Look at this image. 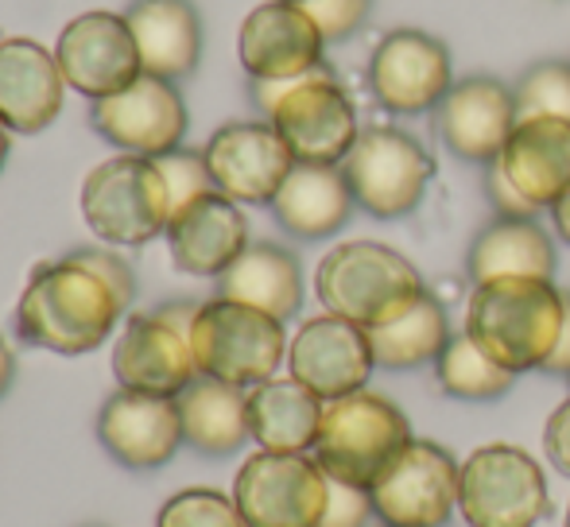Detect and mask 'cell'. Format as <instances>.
Here are the masks:
<instances>
[{"instance_id":"8d00e7d4","label":"cell","mask_w":570,"mask_h":527,"mask_svg":"<svg viewBox=\"0 0 570 527\" xmlns=\"http://www.w3.org/2000/svg\"><path fill=\"white\" fill-rule=\"evenodd\" d=\"M75 252L86 264H90V268L98 271V276L106 279L109 287H114V291L128 302V307H132V299H136V271H132V264L120 257L117 249H109V245H94V249H75Z\"/></svg>"},{"instance_id":"603a6c76","label":"cell","mask_w":570,"mask_h":527,"mask_svg":"<svg viewBox=\"0 0 570 527\" xmlns=\"http://www.w3.org/2000/svg\"><path fill=\"white\" fill-rule=\"evenodd\" d=\"M144 74L183 82L203 62V16L190 0H132L125 8Z\"/></svg>"},{"instance_id":"8992f818","label":"cell","mask_w":570,"mask_h":527,"mask_svg":"<svg viewBox=\"0 0 570 527\" xmlns=\"http://www.w3.org/2000/svg\"><path fill=\"white\" fill-rule=\"evenodd\" d=\"M287 330L279 318L248 307V302L214 295L203 299L190 322L198 377L226 380L237 388H256L279 372L287 361Z\"/></svg>"},{"instance_id":"f6af8a7d","label":"cell","mask_w":570,"mask_h":527,"mask_svg":"<svg viewBox=\"0 0 570 527\" xmlns=\"http://www.w3.org/2000/svg\"><path fill=\"white\" fill-rule=\"evenodd\" d=\"M295 4H307V0H295Z\"/></svg>"},{"instance_id":"bcb514c9","label":"cell","mask_w":570,"mask_h":527,"mask_svg":"<svg viewBox=\"0 0 570 527\" xmlns=\"http://www.w3.org/2000/svg\"><path fill=\"white\" fill-rule=\"evenodd\" d=\"M94 527H98V524H94Z\"/></svg>"},{"instance_id":"ac0fdd59","label":"cell","mask_w":570,"mask_h":527,"mask_svg":"<svg viewBox=\"0 0 570 527\" xmlns=\"http://www.w3.org/2000/svg\"><path fill=\"white\" fill-rule=\"evenodd\" d=\"M376 361L368 330L338 315H315L287 341V377L307 385L318 399H342L368 388Z\"/></svg>"},{"instance_id":"52a82bcc","label":"cell","mask_w":570,"mask_h":527,"mask_svg":"<svg viewBox=\"0 0 570 527\" xmlns=\"http://www.w3.org/2000/svg\"><path fill=\"white\" fill-rule=\"evenodd\" d=\"M412 443L407 415L381 392H350L331 399L323 411V427L315 438V461L326 469L331 481L373 489L376 477L389 469L404 446Z\"/></svg>"},{"instance_id":"4fadbf2b","label":"cell","mask_w":570,"mask_h":527,"mask_svg":"<svg viewBox=\"0 0 570 527\" xmlns=\"http://www.w3.org/2000/svg\"><path fill=\"white\" fill-rule=\"evenodd\" d=\"M90 125L109 148L156 159L183 148L190 129V113L179 82L140 74L132 86L114 93V98L90 101Z\"/></svg>"},{"instance_id":"cb8c5ba5","label":"cell","mask_w":570,"mask_h":527,"mask_svg":"<svg viewBox=\"0 0 570 527\" xmlns=\"http://www.w3.org/2000/svg\"><path fill=\"white\" fill-rule=\"evenodd\" d=\"M268 210L276 226L295 241H326V237L342 233L357 202H353L342 167L295 163Z\"/></svg>"},{"instance_id":"5b68a950","label":"cell","mask_w":570,"mask_h":527,"mask_svg":"<svg viewBox=\"0 0 570 527\" xmlns=\"http://www.w3.org/2000/svg\"><path fill=\"white\" fill-rule=\"evenodd\" d=\"M78 206H82L86 229L109 249H144L159 241L171 221V195L156 159L128 156V151L101 159L86 175Z\"/></svg>"},{"instance_id":"484cf974","label":"cell","mask_w":570,"mask_h":527,"mask_svg":"<svg viewBox=\"0 0 570 527\" xmlns=\"http://www.w3.org/2000/svg\"><path fill=\"white\" fill-rule=\"evenodd\" d=\"M175 404H179L183 419V446H190L203 458H233L253 443V435H248V388L214 377H195L175 396Z\"/></svg>"},{"instance_id":"7a4b0ae2","label":"cell","mask_w":570,"mask_h":527,"mask_svg":"<svg viewBox=\"0 0 570 527\" xmlns=\"http://www.w3.org/2000/svg\"><path fill=\"white\" fill-rule=\"evenodd\" d=\"M462 330L517 377L532 369L543 372L563 330V291L556 287V279L532 276L473 284Z\"/></svg>"},{"instance_id":"8fae6325","label":"cell","mask_w":570,"mask_h":527,"mask_svg":"<svg viewBox=\"0 0 570 527\" xmlns=\"http://www.w3.org/2000/svg\"><path fill=\"white\" fill-rule=\"evenodd\" d=\"M229 493L245 527H323L331 477L315 454L256 450L240 461Z\"/></svg>"},{"instance_id":"3957f363","label":"cell","mask_w":570,"mask_h":527,"mask_svg":"<svg viewBox=\"0 0 570 527\" xmlns=\"http://www.w3.org/2000/svg\"><path fill=\"white\" fill-rule=\"evenodd\" d=\"M248 93L264 121L284 136L295 163L342 167L361 136L357 106L326 67L287 82H248Z\"/></svg>"},{"instance_id":"d590c367","label":"cell","mask_w":570,"mask_h":527,"mask_svg":"<svg viewBox=\"0 0 570 527\" xmlns=\"http://www.w3.org/2000/svg\"><path fill=\"white\" fill-rule=\"evenodd\" d=\"M376 520L373 493L361 485L331 481V505H326L323 527H368Z\"/></svg>"},{"instance_id":"74e56055","label":"cell","mask_w":570,"mask_h":527,"mask_svg":"<svg viewBox=\"0 0 570 527\" xmlns=\"http://www.w3.org/2000/svg\"><path fill=\"white\" fill-rule=\"evenodd\" d=\"M485 195H489V206L497 210V218H535V213H540V206L520 195L517 182L504 175V167L497 163V159L485 167Z\"/></svg>"},{"instance_id":"f1b7e54d","label":"cell","mask_w":570,"mask_h":527,"mask_svg":"<svg viewBox=\"0 0 570 527\" xmlns=\"http://www.w3.org/2000/svg\"><path fill=\"white\" fill-rule=\"evenodd\" d=\"M473 284L504 276L556 279V241L535 218H493L465 252Z\"/></svg>"},{"instance_id":"44dd1931","label":"cell","mask_w":570,"mask_h":527,"mask_svg":"<svg viewBox=\"0 0 570 527\" xmlns=\"http://www.w3.org/2000/svg\"><path fill=\"white\" fill-rule=\"evenodd\" d=\"M67 78L39 39L4 36L0 39V125L16 136H39L51 129L67 101Z\"/></svg>"},{"instance_id":"7402d4cb","label":"cell","mask_w":570,"mask_h":527,"mask_svg":"<svg viewBox=\"0 0 570 527\" xmlns=\"http://www.w3.org/2000/svg\"><path fill=\"white\" fill-rule=\"evenodd\" d=\"M167 252L183 276L218 279L240 252L248 249V218L240 202H233L222 190L195 198L167 221Z\"/></svg>"},{"instance_id":"e0dca14e","label":"cell","mask_w":570,"mask_h":527,"mask_svg":"<svg viewBox=\"0 0 570 527\" xmlns=\"http://www.w3.org/2000/svg\"><path fill=\"white\" fill-rule=\"evenodd\" d=\"M214 190L240 206H272L284 179L292 175L295 156L272 121H229L203 148Z\"/></svg>"},{"instance_id":"7bdbcfd3","label":"cell","mask_w":570,"mask_h":527,"mask_svg":"<svg viewBox=\"0 0 570 527\" xmlns=\"http://www.w3.org/2000/svg\"><path fill=\"white\" fill-rule=\"evenodd\" d=\"M8 148H12V132L0 125V171H4V163H8Z\"/></svg>"},{"instance_id":"9c48e42d","label":"cell","mask_w":570,"mask_h":527,"mask_svg":"<svg viewBox=\"0 0 570 527\" xmlns=\"http://www.w3.org/2000/svg\"><path fill=\"white\" fill-rule=\"evenodd\" d=\"M342 175L357 210L376 221H396L423 202L435 179V159L412 132L396 125H373L361 129L357 143L342 159Z\"/></svg>"},{"instance_id":"ffe728a7","label":"cell","mask_w":570,"mask_h":527,"mask_svg":"<svg viewBox=\"0 0 570 527\" xmlns=\"http://www.w3.org/2000/svg\"><path fill=\"white\" fill-rule=\"evenodd\" d=\"M517 98L512 86L489 74H473L451 86L435 106V129L443 136L446 151L462 163L489 167L504 151L512 129H517Z\"/></svg>"},{"instance_id":"ba28073f","label":"cell","mask_w":570,"mask_h":527,"mask_svg":"<svg viewBox=\"0 0 570 527\" xmlns=\"http://www.w3.org/2000/svg\"><path fill=\"white\" fill-rule=\"evenodd\" d=\"M548 513V477L524 446L489 443L462 461L458 516L470 527H535Z\"/></svg>"},{"instance_id":"2e32d148","label":"cell","mask_w":570,"mask_h":527,"mask_svg":"<svg viewBox=\"0 0 570 527\" xmlns=\"http://www.w3.org/2000/svg\"><path fill=\"white\" fill-rule=\"evenodd\" d=\"M326 39L295 0H264L240 20L237 59L248 82H287L326 67Z\"/></svg>"},{"instance_id":"4316f807","label":"cell","mask_w":570,"mask_h":527,"mask_svg":"<svg viewBox=\"0 0 570 527\" xmlns=\"http://www.w3.org/2000/svg\"><path fill=\"white\" fill-rule=\"evenodd\" d=\"M326 399H318L295 377H272L248 388V435L256 450L311 454L323 427Z\"/></svg>"},{"instance_id":"9a60e30c","label":"cell","mask_w":570,"mask_h":527,"mask_svg":"<svg viewBox=\"0 0 570 527\" xmlns=\"http://www.w3.org/2000/svg\"><path fill=\"white\" fill-rule=\"evenodd\" d=\"M55 59L70 90L90 101L114 98L144 74L125 12H106V8L75 16L55 39Z\"/></svg>"},{"instance_id":"5bb4252c","label":"cell","mask_w":570,"mask_h":527,"mask_svg":"<svg viewBox=\"0 0 570 527\" xmlns=\"http://www.w3.org/2000/svg\"><path fill=\"white\" fill-rule=\"evenodd\" d=\"M454 86V62L443 39L420 28H396L373 47L368 90L396 117L431 113Z\"/></svg>"},{"instance_id":"b9f144b4","label":"cell","mask_w":570,"mask_h":527,"mask_svg":"<svg viewBox=\"0 0 570 527\" xmlns=\"http://www.w3.org/2000/svg\"><path fill=\"white\" fill-rule=\"evenodd\" d=\"M551 221H556V233L570 245V190L559 198L556 206H551Z\"/></svg>"},{"instance_id":"ab89813d","label":"cell","mask_w":570,"mask_h":527,"mask_svg":"<svg viewBox=\"0 0 570 527\" xmlns=\"http://www.w3.org/2000/svg\"><path fill=\"white\" fill-rule=\"evenodd\" d=\"M543 372H548V377H563V380H570V291H563V330H559L556 354L548 357Z\"/></svg>"},{"instance_id":"4dcf8cb0","label":"cell","mask_w":570,"mask_h":527,"mask_svg":"<svg viewBox=\"0 0 570 527\" xmlns=\"http://www.w3.org/2000/svg\"><path fill=\"white\" fill-rule=\"evenodd\" d=\"M435 377L439 388L462 404H493L517 385V372L497 365L465 330L446 341V349L435 361Z\"/></svg>"},{"instance_id":"60d3db41","label":"cell","mask_w":570,"mask_h":527,"mask_svg":"<svg viewBox=\"0 0 570 527\" xmlns=\"http://www.w3.org/2000/svg\"><path fill=\"white\" fill-rule=\"evenodd\" d=\"M12 380H16V354H12V346H8V341L0 338V399L8 396Z\"/></svg>"},{"instance_id":"277c9868","label":"cell","mask_w":570,"mask_h":527,"mask_svg":"<svg viewBox=\"0 0 570 527\" xmlns=\"http://www.w3.org/2000/svg\"><path fill=\"white\" fill-rule=\"evenodd\" d=\"M315 295L326 315L373 330L404 315L420 295H428V284L420 268L392 245L342 241L318 260Z\"/></svg>"},{"instance_id":"836d02e7","label":"cell","mask_w":570,"mask_h":527,"mask_svg":"<svg viewBox=\"0 0 570 527\" xmlns=\"http://www.w3.org/2000/svg\"><path fill=\"white\" fill-rule=\"evenodd\" d=\"M156 167L167 182V195H171V213L214 190L206 156L195 148H175V151H167V156H156Z\"/></svg>"},{"instance_id":"30bf717a","label":"cell","mask_w":570,"mask_h":527,"mask_svg":"<svg viewBox=\"0 0 570 527\" xmlns=\"http://www.w3.org/2000/svg\"><path fill=\"white\" fill-rule=\"evenodd\" d=\"M198 302L175 299L164 307L128 315L114 346L117 388L148 396H179L198 377L195 349H190V322Z\"/></svg>"},{"instance_id":"d6a6232c","label":"cell","mask_w":570,"mask_h":527,"mask_svg":"<svg viewBox=\"0 0 570 527\" xmlns=\"http://www.w3.org/2000/svg\"><path fill=\"white\" fill-rule=\"evenodd\" d=\"M512 98H517L520 121L524 117H563L570 121V62H535L512 86Z\"/></svg>"},{"instance_id":"7c38bea8","label":"cell","mask_w":570,"mask_h":527,"mask_svg":"<svg viewBox=\"0 0 570 527\" xmlns=\"http://www.w3.org/2000/svg\"><path fill=\"white\" fill-rule=\"evenodd\" d=\"M462 461L431 438H412L373 481V508L384 527H443L458 513Z\"/></svg>"},{"instance_id":"ee69618b","label":"cell","mask_w":570,"mask_h":527,"mask_svg":"<svg viewBox=\"0 0 570 527\" xmlns=\"http://www.w3.org/2000/svg\"><path fill=\"white\" fill-rule=\"evenodd\" d=\"M563 527H570V505H567V520H563Z\"/></svg>"},{"instance_id":"f546056e","label":"cell","mask_w":570,"mask_h":527,"mask_svg":"<svg viewBox=\"0 0 570 527\" xmlns=\"http://www.w3.org/2000/svg\"><path fill=\"white\" fill-rule=\"evenodd\" d=\"M451 315L435 295H420L400 318L368 330V346H373V361L384 372H407L435 365L439 354L451 341Z\"/></svg>"},{"instance_id":"83f0119b","label":"cell","mask_w":570,"mask_h":527,"mask_svg":"<svg viewBox=\"0 0 570 527\" xmlns=\"http://www.w3.org/2000/svg\"><path fill=\"white\" fill-rule=\"evenodd\" d=\"M218 295L248 302V307L287 322L303 307V264L284 245L253 241L218 276Z\"/></svg>"},{"instance_id":"f35d334b","label":"cell","mask_w":570,"mask_h":527,"mask_svg":"<svg viewBox=\"0 0 570 527\" xmlns=\"http://www.w3.org/2000/svg\"><path fill=\"white\" fill-rule=\"evenodd\" d=\"M543 454L563 477H570V396L543 422Z\"/></svg>"},{"instance_id":"e575fe53","label":"cell","mask_w":570,"mask_h":527,"mask_svg":"<svg viewBox=\"0 0 570 527\" xmlns=\"http://www.w3.org/2000/svg\"><path fill=\"white\" fill-rule=\"evenodd\" d=\"M303 8L318 23L326 43H342V39L357 36L365 28L368 12H373V0H307Z\"/></svg>"},{"instance_id":"1f68e13d","label":"cell","mask_w":570,"mask_h":527,"mask_svg":"<svg viewBox=\"0 0 570 527\" xmlns=\"http://www.w3.org/2000/svg\"><path fill=\"white\" fill-rule=\"evenodd\" d=\"M156 527H245L233 493L210 489V485H190L164 500L156 513Z\"/></svg>"},{"instance_id":"d6986e66","label":"cell","mask_w":570,"mask_h":527,"mask_svg":"<svg viewBox=\"0 0 570 527\" xmlns=\"http://www.w3.org/2000/svg\"><path fill=\"white\" fill-rule=\"evenodd\" d=\"M98 443L125 469H164L183 450V419L171 396L117 388L98 411Z\"/></svg>"},{"instance_id":"6da1fadb","label":"cell","mask_w":570,"mask_h":527,"mask_svg":"<svg viewBox=\"0 0 570 527\" xmlns=\"http://www.w3.org/2000/svg\"><path fill=\"white\" fill-rule=\"evenodd\" d=\"M128 318V302L78 252L36 264L16 302V338L59 357L101 349Z\"/></svg>"},{"instance_id":"d4e9b609","label":"cell","mask_w":570,"mask_h":527,"mask_svg":"<svg viewBox=\"0 0 570 527\" xmlns=\"http://www.w3.org/2000/svg\"><path fill=\"white\" fill-rule=\"evenodd\" d=\"M517 190L551 210L570 190V121L563 117H524L517 121L504 151L497 156Z\"/></svg>"}]
</instances>
